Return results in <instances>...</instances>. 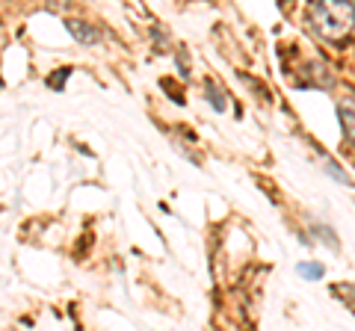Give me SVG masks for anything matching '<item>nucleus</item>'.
<instances>
[{"mask_svg": "<svg viewBox=\"0 0 355 331\" xmlns=\"http://www.w3.org/2000/svg\"><path fill=\"white\" fill-rule=\"evenodd\" d=\"M314 30L329 42H343L355 27V3L352 0H314L308 9Z\"/></svg>", "mask_w": 355, "mask_h": 331, "instance_id": "1", "label": "nucleus"}, {"mask_svg": "<svg viewBox=\"0 0 355 331\" xmlns=\"http://www.w3.org/2000/svg\"><path fill=\"white\" fill-rule=\"evenodd\" d=\"M338 113H340V127H343V134H347L349 142L355 145V95L343 98L340 107H338Z\"/></svg>", "mask_w": 355, "mask_h": 331, "instance_id": "2", "label": "nucleus"}, {"mask_svg": "<svg viewBox=\"0 0 355 331\" xmlns=\"http://www.w3.org/2000/svg\"><path fill=\"white\" fill-rule=\"evenodd\" d=\"M65 27H69V33L80 45H98V42H101V33L89 24H80V21H65Z\"/></svg>", "mask_w": 355, "mask_h": 331, "instance_id": "3", "label": "nucleus"}, {"mask_svg": "<svg viewBox=\"0 0 355 331\" xmlns=\"http://www.w3.org/2000/svg\"><path fill=\"white\" fill-rule=\"evenodd\" d=\"M299 275H305V278H323V267L320 263H299Z\"/></svg>", "mask_w": 355, "mask_h": 331, "instance_id": "4", "label": "nucleus"}, {"mask_svg": "<svg viewBox=\"0 0 355 331\" xmlns=\"http://www.w3.org/2000/svg\"><path fill=\"white\" fill-rule=\"evenodd\" d=\"M207 98H210V104H214V107L219 109V113H222V109H225V101H222V98H219L216 86H207Z\"/></svg>", "mask_w": 355, "mask_h": 331, "instance_id": "5", "label": "nucleus"}]
</instances>
